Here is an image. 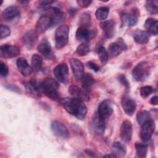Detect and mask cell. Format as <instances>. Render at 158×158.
<instances>
[{"instance_id": "4fadbf2b", "label": "cell", "mask_w": 158, "mask_h": 158, "mask_svg": "<svg viewBox=\"0 0 158 158\" xmlns=\"http://www.w3.org/2000/svg\"><path fill=\"white\" fill-rule=\"evenodd\" d=\"M92 127L97 135H102L106 128L104 118L101 117L98 113H96L92 118Z\"/></svg>"}, {"instance_id": "484cf974", "label": "cell", "mask_w": 158, "mask_h": 158, "mask_svg": "<svg viewBox=\"0 0 158 158\" xmlns=\"http://www.w3.org/2000/svg\"><path fill=\"white\" fill-rule=\"evenodd\" d=\"M122 19L123 22L127 24L129 27H133L138 22V16L134 12L131 14L124 13L122 15Z\"/></svg>"}, {"instance_id": "8fae6325", "label": "cell", "mask_w": 158, "mask_h": 158, "mask_svg": "<svg viewBox=\"0 0 158 158\" xmlns=\"http://www.w3.org/2000/svg\"><path fill=\"white\" fill-rule=\"evenodd\" d=\"M133 133V127L130 120H125L123 122L120 127V138L126 143L130 141Z\"/></svg>"}, {"instance_id": "d4e9b609", "label": "cell", "mask_w": 158, "mask_h": 158, "mask_svg": "<svg viewBox=\"0 0 158 158\" xmlns=\"http://www.w3.org/2000/svg\"><path fill=\"white\" fill-rule=\"evenodd\" d=\"M122 48L117 43H112L109 44L107 49L108 56L113 58L120 55L122 52Z\"/></svg>"}, {"instance_id": "5b68a950", "label": "cell", "mask_w": 158, "mask_h": 158, "mask_svg": "<svg viewBox=\"0 0 158 158\" xmlns=\"http://www.w3.org/2000/svg\"><path fill=\"white\" fill-rule=\"evenodd\" d=\"M155 130V123L152 119H151L141 125L140 137L144 142L149 141Z\"/></svg>"}, {"instance_id": "60d3db41", "label": "cell", "mask_w": 158, "mask_h": 158, "mask_svg": "<svg viewBox=\"0 0 158 158\" xmlns=\"http://www.w3.org/2000/svg\"><path fill=\"white\" fill-rule=\"evenodd\" d=\"M118 80H119V81L125 86V88L127 89H128L130 88V85H129V82L127 80V78L125 77V75L120 74L118 77Z\"/></svg>"}, {"instance_id": "e0dca14e", "label": "cell", "mask_w": 158, "mask_h": 158, "mask_svg": "<svg viewBox=\"0 0 158 158\" xmlns=\"http://www.w3.org/2000/svg\"><path fill=\"white\" fill-rule=\"evenodd\" d=\"M51 26H52V19L51 17L48 15L41 16L36 25V32L41 33L47 30Z\"/></svg>"}, {"instance_id": "2e32d148", "label": "cell", "mask_w": 158, "mask_h": 158, "mask_svg": "<svg viewBox=\"0 0 158 158\" xmlns=\"http://www.w3.org/2000/svg\"><path fill=\"white\" fill-rule=\"evenodd\" d=\"M113 112L111 102L109 100H104L101 102L98 107V114L103 118H108Z\"/></svg>"}, {"instance_id": "3957f363", "label": "cell", "mask_w": 158, "mask_h": 158, "mask_svg": "<svg viewBox=\"0 0 158 158\" xmlns=\"http://www.w3.org/2000/svg\"><path fill=\"white\" fill-rule=\"evenodd\" d=\"M69 31V27L67 25H62L56 29L55 33V40L56 47L57 49H61L67 44Z\"/></svg>"}, {"instance_id": "ffe728a7", "label": "cell", "mask_w": 158, "mask_h": 158, "mask_svg": "<svg viewBox=\"0 0 158 158\" xmlns=\"http://www.w3.org/2000/svg\"><path fill=\"white\" fill-rule=\"evenodd\" d=\"M100 26L107 38H111L114 36L115 27L114 21L112 20L104 21L100 23Z\"/></svg>"}, {"instance_id": "7bdbcfd3", "label": "cell", "mask_w": 158, "mask_h": 158, "mask_svg": "<svg viewBox=\"0 0 158 158\" xmlns=\"http://www.w3.org/2000/svg\"><path fill=\"white\" fill-rule=\"evenodd\" d=\"M87 65H88V67L89 69H91V70H94V72H98V71L99 70V66L95 62H94L93 61H89V62H88Z\"/></svg>"}, {"instance_id": "8992f818", "label": "cell", "mask_w": 158, "mask_h": 158, "mask_svg": "<svg viewBox=\"0 0 158 158\" xmlns=\"http://www.w3.org/2000/svg\"><path fill=\"white\" fill-rule=\"evenodd\" d=\"M23 85L26 89L27 93L33 98L38 99L41 96V84H39L35 80L26 81L23 82Z\"/></svg>"}, {"instance_id": "8d00e7d4", "label": "cell", "mask_w": 158, "mask_h": 158, "mask_svg": "<svg viewBox=\"0 0 158 158\" xmlns=\"http://www.w3.org/2000/svg\"><path fill=\"white\" fill-rule=\"evenodd\" d=\"M36 39L35 35L31 33H27L24 35V42L27 46L31 48L33 43H35V40Z\"/></svg>"}, {"instance_id": "e575fe53", "label": "cell", "mask_w": 158, "mask_h": 158, "mask_svg": "<svg viewBox=\"0 0 158 158\" xmlns=\"http://www.w3.org/2000/svg\"><path fill=\"white\" fill-rule=\"evenodd\" d=\"M89 50L90 48L89 44L87 43H83L77 47L76 52L79 56L82 57L87 55L89 53Z\"/></svg>"}, {"instance_id": "83f0119b", "label": "cell", "mask_w": 158, "mask_h": 158, "mask_svg": "<svg viewBox=\"0 0 158 158\" xmlns=\"http://www.w3.org/2000/svg\"><path fill=\"white\" fill-rule=\"evenodd\" d=\"M81 81L83 89L87 91L91 88V86L94 82V79L90 73H86L83 75Z\"/></svg>"}, {"instance_id": "4316f807", "label": "cell", "mask_w": 158, "mask_h": 158, "mask_svg": "<svg viewBox=\"0 0 158 158\" xmlns=\"http://www.w3.org/2000/svg\"><path fill=\"white\" fill-rule=\"evenodd\" d=\"M52 9H53L52 10L53 13H52V16H51V18L52 19V26H54V25L60 23L63 20V19L64 18V14L58 8L54 7Z\"/></svg>"}, {"instance_id": "277c9868", "label": "cell", "mask_w": 158, "mask_h": 158, "mask_svg": "<svg viewBox=\"0 0 158 158\" xmlns=\"http://www.w3.org/2000/svg\"><path fill=\"white\" fill-rule=\"evenodd\" d=\"M150 68L148 63L143 61L138 64L132 70V75L137 81L144 80L149 75Z\"/></svg>"}, {"instance_id": "1f68e13d", "label": "cell", "mask_w": 158, "mask_h": 158, "mask_svg": "<svg viewBox=\"0 0 158 158\" xmlns=\"http://www.w3.org/2000/svg\"><path fill=\"white\" fill-rule=\"evenodd\" d=\"M42 62H43V58L41 56L37 54H34L32 56L31 63V65L33 70H35V71L40 70L42 65Z\"/></svg>"}, {"instance_id": "6da1fadb", "label": "cell", "mask_w": 158, "mask_h": 158, "mask_svg": "<svg viewBox=\"0 0 158 158\" xmlns=\"http://www.w3.org/2000/svg\"><path fill=\"white\" fill-rule=\"evenodd\" d=\"M62 104L67 112L80 120L85 118L87 113L86 105L83 101L77 98H66L62 100Z\"/></svg>"}, {"instance_id": "ac0fdd59", "label": "cell", "mask_w": 158, "mask_h": 158, "mask_svg": "<svg viewBox=\"0 0 158 158\" xmlns=\"http://www.w3.org/2000/svg\"><path fill=\"white\" fill-rule=\"evenodd\" d=\"M17 66L23 76L27 77L31 74L33 71V69L30 66L27 60L23 57H20L17 60Z\"/></svg>"}, {"instance_id": "7dc6e473", "label": "cell", "mask_w": 158, "mask_h": 158, "mask_svg": "<svg viewBox=\"0 0 158 158\" xmlns=\"http://www.w3.org/2000/svg\"><path fill=\"white\" fill-rule=\"evenodd\" d=\"M104 157H116V156H115L114 154H112V155H110V154H107V155H105V156H104Z\"/></svg>"}, {"instance_id": "ba28073f", "label": "cell", "mask_w": 158, "mask_h": 158, "mask_svg": "<svg viewBox=\"0 0 158 158\" xmlns=\"http://www.w3.org/2000/svg\"><path fill=\"white\" fill-rule=\"evenodd\" d=\"M20 53V49L13 45L4 44L0 47V56L3 58H12L19 56Z\"/></svg>"}, {"instance_id": "603a6c76", "label": "cell", "mask_w": 158, "mask_h": 158, "mask_svg": "<svg viewBox=\"0 0 158 158\" xmlns=\"http://www.w3.org/2000/svg\"><path fill=\"white\" fill-rule=\"evenodd\" d=\"M133 38L135 41L139 44H144L149 40V33L146 31L138 30L134 33Z\"/></svg>"}, {"instance_id": "7c38bea8", "label": "cell", "mask_w": 158, "mask_h": 158, "mask_svg": "<svg viewBox=\"0 0 158 158\" xmlns=\"http://www.w3.org/2000/svg\"><path fill=\"white\" fill-rule=\"evenodd\" d=\"M73 75L77 80H81L84 73V65L78 59L72 58L70 60Z\"/></svg>"}, {"instance_id": "5bb4252c", "label": "cell", "mask_w": 158, "mask_h": 158, "mask_svg": "<svg viewBox=\"0 0 158 158\" xmlns=\"http://www.w3.org/2000/svg\"><path fill=\"white\" fill-rule=\"evenodd\" d=\"M122 107L125 114L128 115H132L135 112L136 107V104L131 97L128 95H125L122 99Z\"/></svg>"}, {"instance_id": "ee69618b", "label": "cell", "mask_w": 158, "mask_h": 158, "mask_svg": "<svg viewBox=\"0 0 158 158\" xmlns=\"http://www.w3.org/2000/svg\"><path fill=\"white\" fill-rule=\"evenodd\" d=\"M54 2V1H44V0H42V1H40L39 3L42 6H48L49 5H51Z\"/></svg>"}, {"instance_id": "836d02e7", "label": "cell", "mask_w": 158, "mask_h": 158, "mask_svg": "<svg viewBox=\"0 0 158 158\" xmlns=\"http://www.w3.org/2000/svg\"><path fill=\"white\" fill-rule=\"evenodd\" d=\"M91 16L88 13H83L81 14L79 18V21L80 25L82 27L86 28L89 27L91 25Z\"/></svg>"}, {"instance_id": "52a82bcc", "label": "cell", "mask_w": 158, "mask_h": 158, "mask_svg": "<svg viewBox=\"0 0 158 158\" xmlns=\"http://www.w3.org/2000/svg\"><path fill=\"white\" fill-rule=\"evenodd\" d=\"M54 76L61 83L67 84L69 82V69L65 63H62L57 65L53 70Z\"/></svg>"}, {"instance_id": "f546056e", "label": "cell", "mask_w": 158, "mask_h": 158, "mask_svg": "<svg viewBox=\"0 0 158 158\" xmlns=\"http://www.w3.org/2000/svg\"><path fill=\"white\" fill-rule=\"evenodd\" d=\"M136 154L139 157H144L148 152V146L144 143L136 142L135 144Z\"/></svg>"}, {"instance_id": "ab89813d", "label": "cell", "mask_w": 158, "mask_h": 158, "mask_svg": "<svg viewBox=\"0 0 158 158\" xmlns=\"http://www.w3.org/2000/svg\"><path fill=\"white\" fill-rule=\"evenodd\" d=\"M0 73L2 77H6L8 74V67L2 60L0 62Z\"/></svg>"}, {"instance_id": "7402d4cb", "label": "cell", "mask_w": 158, "mask_h": 158, "mask_svg": "<svg viewBox=\"0 0 158 158\" xmlns=\"http://www.w3.org/2000/svg\"><path fill=\"white\" fill-rule=\"evenodd\" d=\"M158 22L156 19L153 18H148L146 19L144 23L145 28L147 30L149 33H151L152 35H156L158 32L157 29Z\"/></svg>"}, {"instance_id": "d6a6232c", "label": "cell", "mask_w": 158, "mask_h": 158, "mask_svg": "<svg viewBox=\"0 0 158 158\" xmlns=\"http://www.w3.org/2000/svg\"><path fill=\"white\" fill-rule=\"evenodd\" d=\"M147 11L151 14H156L158 11L157 1H148L145 4Z\"/></svg>"}, {"instance_id": "74e56055", "label": "cell", "mask_w": 158, "mask_h": 158, "mask_svg": "<svg viewBox=\"0 0 158 158\" xmlns=\"http://www.w3.org/2000/svg\"><path fill=\"white\" fill-rule=\"evenodd\" d=\"M153 92V88L151 86H144L140 88V94L143 98L148 97Z\"/></svg>"}, {"instance_id": "4dcf8cb0", "label": "cell", "mask_w": 158, "mask_h": 158, "mask_svg": "<svg viewBox=\"0 0 158 158\" xmlns=\"http://www.w3.org/2000/svg\"><path fill=\"white\" fill-rule=\"evenodd\" d=\"M109 12V9L107 7L101 6L97 9L95 12V15L98 20H104L107 17Z\"/></svg>"}, {"instance_id": "f1b7e54d", "label": "cell", "mask_w": 158, "mask_h": 158, "mask_svg": "<svg viewBox=\"0 0 158 158\" xmlns=\"http://www.w3.org/2000/svg\"><path fill=\"white\" fill-rule=\"evenodd\" d=\"M151 119H152L151 114L145 110L139 112L136 115V120L140 126Z\"/></svg>"}, {"instance_id": "b9f144b4", "label": "cell", "mask_w": 158, "mask_h": 158, "mask_svg": "<svg viewBox=\"0 0 158 158\" xmlns=\"http://www.w3.org/2000/svg\"><path fill=\"white\" fill-rule=\"evenodd\" d=\"M92 2V1H89V0H78L77 1L78 4L81 6V7H88Z\"/></svg>"}, {"instance_id": "9a60e30c", "label": "cell", "mask_w": 158, "mask_h": 158, "mask_svg": "<svg viewBox=\"0 0 158 158\" xmlns=\"http://www.w3.org/2000/svg\"><path fill=\"white\" fill-rule=\"evenodd\" d=\"M69 92L74 98L78 99L83 101H88L89 99V95L88 91L85 89L79 88L77 86H70L69 88Z\"/></svg>"}, {"instance_id": "d590c367", "label": "cell", "mask_w": 158, "mask_h": 158, "mask_svg": "<svg viewBox=\"0 0 158 158\" xmlns=\"http://www.w3.org/2000/svg\"><path fill=\"white\" fill-rule=\"evenodd\" d=\"M98 57L102 65H105L107 61L108 54L104 47L101 46L98 49Z\"/></svg>"}, {"instance_id": "bcb514c9", "label": "cell", "mask_w": 158, "mask_h": 158, "mask_svg": "<svg viewBox=\"0 0 158 158\" xmlns=\"http://www.w3.org/2000/svg\"><path fill=\"white\" fill-rule=\"evenodd\" d=\"M150 102H151V104L157 105V102H158V97H157V96H153V97L151 99Z\"/></svg>"}, {"instance_id": "d6986e66", "label": "cell", "mask_w": 158, "mask_h": 158, "mask_svg": "<svg viewBox=\"0 0 158 158\" xmlns=\"http://www.w3.org/2000/svg\"><path fill=\"white\" fill-rule=\"evenodd\" d=\"M38 51L47 59H52L54 57V54L52 50L50 43L47 40L43 41L37 47Z\"/></svg>"}, {"instance_id": "cb8c5ba5", "label": "cell", "mask_w": 158, "mask_h": 158, "mask_svg": "<svg viewBox=\"0 0 158 158\" xmlns=\"http://www.w3.org/2000/svg\"><path fill=\"white\" fill-rule=\"evenodd\" d=\"M112 151L116 157H123L127 153V148L123 144L115 142L112 144Z\"/></svg>"}, {"instance_id": "44dd1931", "label": "cell", "mask_w": 158, "mask_h": 158, "mask_svg": "<svg viewBox=\"0 0 158 158\" xmlns=\"http://www.w3.org/2000/svg\"><path fill=\"white\" fill-rule=\"evenodd\" d=\"M20 14V11L17 6H10L6 8L2 13V17L5 20H11L17 17Z\"/></svg>"}, {"instance_id": "30bf717a", "label": "cell", "mask_w": 158, "mask_h": 158, "mask_svg": "<svg viewBox=\"0 0 158 158\" xmlns=\"http://www.w3.org/2000/svg\"><path fill=\"white\" fill-rule=\"evenodd\" d=\"M52 132L56 136L67 139L69 137V132L65 125L59 121H54L51 125Z\"/></svg>"}, {"instance_id": "7a4b0ae2", "label": "cell", "mask_w": 158, "mask_h": 158, "mask_svg": "<svg viewBox=\"0 0 158 158\" xmlns=\"http://www.w3.org/2000/svg\"><path fill=\"white\" fill-rule=\"evenodd\" d=\"M42 92L49 98L53 100L57 99L59 97L58 82L52 78H46L41 83Z\"/></svg>"}, {"instance_id": "f6af8a7d", "label": "cell", "mask_w": 158, "mask_h": 158, "mask_svg": "<svg viewBox=\"0 0 158 158\" xmlns=\"http://www.w3.org/2000/svg\"><path fill=\"white\" fill-rule=\"evenodd\" d=\"M117 43L120 46V47L122 48L123 50L127 49L126 44H125V43H124V41L122 40V39H121V38L118 39V43Z\"/></svg>"}, {"instance_id": "f35d334b", "label": "cell", "mask_w": 158, "mask_h": 158, "mask_svg": "<svg viewBox=\"0 0 158 158\" xmlns=\"http://www.w3.org/2000/svg\"><path fill=\"white\" fill-rule=\"evenodd\" d=\"M10 29L6 25H1L0 27V38L1 39L6 38L10 35Z\"/></svg>"}, {"instance_id": "9c48e42d", "label": "cell", "mask_w": 158, "mask_h": 158, "mask_svg": "<svg viewBox=\"0 0 158 158\" xmlns=\"http://www.w3.org/2000/svg\"><path fill=\"white\" fill-rule=\"evenodd\" d=\"M96 32L94 30H88L85 27H79L76 31V38L78 40L83 43H87L91 40L95 36Z\"/></svg>"}]
</instances>
